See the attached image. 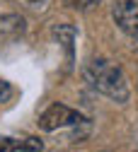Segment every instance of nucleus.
I'll list each match as a JSON object with an SVG mask.
<instances>
[{
    "label": "nucleus",
    "instance_id": "1",
    "mask_svg": "<svg viewBox=\"0 0 138 152\" xmlns=\"http://www.w3.org/2000/svg\"><path fill=\"white\" fill-rule=\"evenodd\" d=\"M85 77H87V82L97 92L111 97L114 102H126L128 99L126 77H124L121 68L114 65L111 61H107V58H92L85 65Z\"/></svg>",
    "mask_w": 138,
    "mask_h": 152
},
{
    "label": "nucleus",
    "instance_id": "2",
    "mask_svg": "<svg viewBox=\"0 0 138 152\" xmlns=\"http://www.w3.org/2000/svg\"><path fill=\"white\" fill-rule=\"evenodd\" d=\"M77 123H85V118L77 111L68 109L66 104H51L41 116H39V128L41 130H58V128L77 126Z\"/></svg>",
    "mask_w": 138,
    "mask_h": 152
},
{
    "label": "nucleus",
    "instance_id": "3",
    "mask_svg": "<svg viewBox=\"0 0 138 152\" xmlns=\"http://www.w3.org/2000/svg\"><path fill=\"white\" fill-rule=\"evenodd\" d=\"M114 22L119 24L133 41H138V3L136 0H126L114 7Z\"/></svg>",
    "mask_w": 138,
    "mask_h": 152
},
{
    "label": "nucleus",
    "instance_id": "4",
    "mask_svg": "<svg viewBox=\"0 0 138 152\" xmlns=\"http://www.w3.org/2000/svg\"><path fill=\"white\" fill-rule=\"evenodd\" d=\"M41 140L36 138H24V140H15V138H0V152H41Z\"/></svg>",
    "mask_w": 138,
    "mask_h": 152
},
{
    "label": "nucleus",
    "instance_id": "5",
    "mask_svg": "<svg viewBox=\"0 0 138 152\" xmlns=\"http://www.w3.org/2000/svg\"><path fill=\"white\" fill-rule=\"evenodd\" d=\"M56 36H58V41L63 44V48L73 56V39H75V29L73 27H68V24H63V27H56V31H53Z\"/></svg>",
    "mask_w": 138,
    "mask_h": 152
},
{
    "label": "nucleus",
    "instance_id": "6",
    "mask_svg": "<svg viewBox=\"0 0 138 152\" xmlns=\"http://www.w3.org/2000/svg\"><path fill=\"white\" fill-rule=\"evenodd\" d=\"M68 3H70L73 7H77V10H87V7L97 5V3H100V0H68Z\"/></svg>",
    "mask_w": 138,
    "mask_h": 152
},
{
    "label": "nucleus",
    "instance_id": "7",
    "mask_svg": "<svg viewBox=\"0 0 138 152\" xmlns=\"http://www.w3.org/2000/svg\"><path fill=\"white\" fill-rule=\"evenodd\" d=\"M12 94V87H10V82H5V80H0V102H5L7 97Z\"/></svg>",
    "mask_w": 138,
    "mask_h": 152
},
{
    "label": "nucleus",
    "instance_id": "8",
    "mask_svg": "<svg viewBox=\"0 0 138 152\" xmlns=\"http://www.w3.org/2000/svg\"><path fill=\"white\" fill-rule=\"evenodd\" d=\"M32 3H39V0H32Z\"/></svg>",
    "mask_w": 138,
    "mask_h": 152
}]
</instances>
